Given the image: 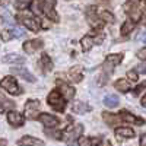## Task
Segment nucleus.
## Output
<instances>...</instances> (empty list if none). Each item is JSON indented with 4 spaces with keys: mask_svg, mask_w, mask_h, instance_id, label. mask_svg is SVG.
<instances>
[{
    "mask_svg": "<svg viewBox=\"0 0 146 146\" xmlns=\"http://www.w3.org/2000/svg\"><path fill=\"white\" fill-rule=\"evenodd\" d=\"M47 102L50 104V105L56 110V111H58V113L64 111V108H66V98H64V96L60 94L58 91H53V92L48 94Z\"/></svg>",
    "mask_w": 146,
    "mask_h": 146,
    "instance_id": "obj_1",
    "label": "nucleus"
},
{
    "mask_svg": "<svg viewBox=\"0 0 146 146\" xmlns=\"http://www.w3.org/2000/svg\"><path fill=\"white\" fill-rule=\"evenodd\" d=\"M0 86H2L5 91H7L9 94H12V95H21V92H22L18 82H16V79L13 76L3 78L2 80H0Z\"/></svg>",
    "mask_w": 146,
    "mask_h": 146,
    "instance_id": "obj_2",
    "label": "nucleus"
},
{
    "mask_svg": "<svg viewBox=\"0 0 146 146\" xmlns=\"http://www.w3.org/2000/svg\"><path fill=\"white\" fill-rule=\"evenodd\" d=\"M123 60V54L118 53V54H110L107 58H105V63H104V72H107V76H111L113 73V69L121 63Z\"/></svg>",
    "mask_w": 146,
    "mask_h": 146,
    "instance_id": "obj_3",
    "label": "nucleus"
},
{
    "mask_svg": "<svg viewBox=\"0 0 146 146\" xmlns=\"http://www.w3.org/2000/svg\"><path fill=\"white\" fill-rule=\"evenodd\" d=\"M38 113H40V102L35 101V100L27 101L25 108H23V115L29 120H34V118L38 117Z\"/></svg>",
    "mask_w": 146,
    "mask_h": 146,
    "instance_id": "obj_4",
    "label": "nucleus"
},
{
    "mask_svg": "<svg viewBox=\"0 0 146 146\" xmlns=\"http://www.w3.org/2000/svg\"><path fill=\"white\" fill-rule=\"evenodd\" d=\"M124 7H126V10H129L133 22L140 19V0H129L124 5Z\"/></svg>",
    "mask_w": 146,
    "mask_h": 146,
    "instance_id": "obj_5",
    "label": "nucleus"
},
{
    "mask_svg": "<svg viewBox=\"0 0 146 146\" xmlns=\"http://www.w3.org/2000/svg\"><path fill=\"white\" fill-rule=\"evenodd\" d=\"M54 5H56L54 0H47L45 3H42V12L47 15V18H50L51 21L57 22L58 21V16H57L56 10H54Z\"/></svg>",
    "mask_w": 146,
    "mask_h": 146,
    "instance_id": "obj_6",
    "label": "nucleus"
},
{
    "mask_svg": "<svg viewBox=\"0 0 146 146\" xmlns=\"http://www.w3.org/2000/svg\"><path fill=\"white\" fill-rule=\"evenodd\" d=\"M57 86H58V92L62 94L66 100H72L75 96V89H73L69 83L63 82V80H57Z\"/></svg>",
    "mask_w": 146,
    "mask_h": 146,
    "instance_id": "obj_7",
    "label": "nucleus"
},
{
    "mask_svg": "<svg viewBox=\"0 0 146 146\" xmlns=\"http://www.w3.org/2000/svg\"><path fill=\"white\" fill-rule=\"evenodd\" d=\"M38 118L41 123L47 127V129H53V127H56L57 124H58V120H57V117H54V115H51V114H47V113H44V114H40Z\"/></svg>",
    "mask_w": 146,
    "mask_h": 146,
    "instance_id": "obj_8",
    "label": "nucleus"
},
{
    "mask_svg": "<svg viewBox=\"0 0 146 146\" xmlns=\"http://www.w3.org/2000/svg\"><path fill=\"white\" fill-rule=\"evenodd\" d=\"M86 18H88V22H89V25L96 28V29H100L102 28V21L98 19V16L95 15V7H88L86 10Z\"/></svg>",
    "mask_w": 146,
    "mask_h": 146,
    "instance_id": "obj_9",
    "label": "nucleus"
},
{
    "mask_svg": "<svg viewBox=\"0 0 146 146\" xmlns=\"http://www.w3.org/2000/svg\"><path fill=\"white\" fill-rule=\"evenodd\" d=\"M82 131H83V126L82 124H75V126L69 127L67 131H66V140L73 142V139H78L82 135Z\"/></svg>",
    "mask_w": 146,
    "mask_h": 146,
    "instance_id": "obj_10",
    "label": "nucleus"
},
{
    "mask_svg": "<svg viewBox=\"0 0 146 146\" xmlns=\"http://www.w3.org/2000/svg\"><path fill=\"white\" fill-rule=\"evenodd\" d=\"M41 47H42V41H41V40L25 41V42H23V51L28 53V54H32V53H35L36 50H40Z\"/></svg>",
    "mask_w": 146,
    "mask_h": 146,
    "instance_id": "obj_11",
    "label": "nucleus"
},
{
    "mask_svg": "<svg viewBox=\"0 0 146 146\" xmlns=\"http://www.w3.org/2000/svg\"><path fill=\"white\" fill-rule=\"evenodd\" d=\"M18 145L19 146H44V142L32 136H23L18 140Z\"/></svg>",
    "mask_w": 146,
    "mask_h": 146,
    "instance_id": "obj_12",
    "label": "nucleus"
},
{
    "mask_svg": "<svg viewBox=\"0 0 146 146\" xmlns=\"http://www.w3.org/2000/svg\"><path fill=\"white\" fill-rule=\"evenodd\" d=\"M7 121L10 126L13 127H21L23 124V117L18 111H9L7 113Z\"/></svg>",
    "mask_w": 146,
    "mask_h": 146,
    "instance_id": "obj_13",
    "label": "nucleus"
},
{
    "mask_svg": "<svg viewBox=\"0 0 146 146\" xmlns=\"http://www.w3.org/2000/svg\"><path fill=\"white\" fill-rule=\"evenodd\" d=\"M19 19L22 21L23 25H25L28 29H31V31L36 32V31L40 29V22L38 21H35L32 18H28V16H22V15H19Z\"/></svg>",
    "mask_w": 146,
    "mask_h": 146,
    "instance_id": "obj_14",
    "label": "nucleus"
},
{
    "mask_svg": "<svg viewBox=\"0 0 146 146\" xmlns=\"http://www.w3.org/2000/svg\"><path fill=\"white\" fill-rule=\"evenodd\" d=\"M120 118H121V121H129V123H136V124H143L145 121L142 120V118H137L136 115H133L131 113H127V111H121L120 113V115H118Z\"/></svg>",
    "mask_w": 146,
    "mask_h": 146,
    "instance_id": "obj_15",
    "label": "nucleus"
},
{
    "mask_svg": "<svg viewBox=\"0 0 146 146\" xmlns=\"http://www.w3.org/2000/svg\"><path fill=\"white\" fill-rule=\"evenodd\" d=\"M3 62L12 63V64H22V63H25V58L19 54H16V53H12V54H6L3 57Z\"/></svg>",
    "mask_w": 146,
    "mask_h": 146,
    "instance_id": "obj_16",
    "label": "nucleus"
},
{
    "mask_svg": "<svg viewBox=\"0 0 146 146\" xmlns=\"http://www.w3.org/2000/svg\"><path fill=\"white\" fill-rule=\"evenodd\" d=\"M69 78L72 82H80L83 78V73H82V67L80 66H73L69 72Z\"/></svg>",
    "mask_w": 146,
    "mask_h": 146,
    "instance_id": "obj_17",
    "label": "nucleus"
},
{
    "mask_svg": "<svg viewBox=\"0 0 146 146\" xmlns=\"http://www.w3.org/2000/svg\"><path fill=\"white\" fill-rule=\"evenodd\" d=\"M115 136L124 137V139L135 137V130H133V129H129V127H118V129H115Z\"/></svg>",
    "mask_w": 146,
    "mask_h": 146,
    "instance_id": "obj_18",
    "label": "nucleus"
},
{
    "mask_svg": "<svg viewBox=\"0 0 146 146\" xmlns=\"http://www.w3.org/2000/svg\"><path fill=\"white\" fill-rule=\"evenodd\" d=\"M94 44H95V38L92 35H85L83 38L80 40V45H82L83 51H89L91 48L94 47Z\"/></svg>",
    "mask_w": 146,
    "mask_h": 146,
    "instance_id": "obj_19",
    "label": "nucleus"
},
{
    "mask_svg": "<svg viewBox=\"0 0 146 146\" xmlns=\"http://www.w3.org/2000/svg\"><path fill=\"white\" fill-rule=\"evenodd\" d=\"M114 88L118 91V92H129V89H130V83H129V80H126V79H117L115 80V83H114Z\"/></svg>",
    "mask_w": 146,
    "mask_h": 146,
    "instance_id": "obj_20",
    "label": "nucleus"
},
{
    "mask_svg": "<svg viewBox=\"0 0 146 146\" xmlns=\"http://www.w3.org/2000/svg\"><path fill=\"white\" fill-rule=\"evenodd\" d=\"M72 110L75 113H78V114H83V113H89L91 111V107L86 105V104H83V102H75V104H73V107H72Z\"/></svg>",
    "mask_w": 146,
    "mask_h": 146,
    "instance_id": "obj_21",
    "label": "nucleus"
},
{
    "mask_svg": "<svg viewBox=\"0 0 146 146\" xmlns=\"http://www.w3.org/2000/svg\"><path fill=\"white\" fill-rule=\"evenodd\" d=\"M13 72L16 73V75L22 76L23 79H27L28 82H35V76L31 75L29 70H27V69H13Z\"/></svg>",
    "mask_w": 146,
    "mask_h": 146,
    "instance_id": "obj_22",
    "label": "nucleus"
},
{
    "mask_svg": "<svg viewBox=\"0 0 146 146\" xmlns=\"http://www.w3.org/2000/svg\"><path fill=\"white\" fill-rule=\"evenodd\" d=\"M102 117H104V121L107 124H110V126H114V124H117L118 121H121V118L118 117V115H114V114H110V113H104L102 114Z\"/></svg>",
    "mask_w": 146,
    "mask_h": 146,
    "instance_id": "obj_23",
    "label": "nucleus"
},
{
    "mask_svg": "<svg viewBox=\"0 0 146 146\" xmlns=\"http://www.w3.org/2000/svg\"><path fill=\"white\" fill-rule=\"evenodd\" d=\"M104 104L105 107L108 108H113V107H117L118 105V98H117V95H107L105 98H104Z\"/></svg>",
    "mask_w": 146,
    "mask_h": 146,
    "instance_id": "obj_24",
    "label": "nucleus"
},
{
    "mask_svg": "<svg viewBox=\"0 0 146 146\" xmlns=\"http://www.w3.org/2000/svg\"><path fill=\"white\" fill-rule=\"evenodd\" d=\"M41 66H42V69L47 70V72H50V70L53 69V62H51V58L48 57L47 54H42V56H41Z\"/></svg>",
    "mask_w": 146,
    "mask_h": 146,
    "instance_id": "obj_25",
    "label": "nucleus"
},
{
    "mask_svg": "<svg viewBox=\"0 0 146 146\" xmlns=\"http://www.w3.org/2000/svg\"><path fill=\"white\" fill-rule=\"evenodd\" d=\"M133 29H135V22L133 21H127V22H124L123 23V27H121V35H127V34H130Z\"/></svg>",
    "mask_w": 146,
    "mask_h": 146,
    "instance_id": "obj_26",
    "label": "nucleus"
},
{
    "mask_svg": "<svg viewBox=\"0 0 146 146\" xmlns=\"http://www.w3.org/2000/svg\"><path fill=\"white\" fill-rule=\"evenodd\" d=\"M41 6H42V0H34V2L31 3V10L34 12L35 15H40L42 12Z\"/></svg>",
    "mask_w": 146,
    "mask_h": 146,
    "instance_id": "obj_27",
    "label": "nucleus"
},
{
    "mask_svg": "<svg viewBox=\"0 0 146 146\" xmlns=\"http://www.w3.org/2000/svg\"><path fill=\"white\" fill-rule=\"evenodd\" d=\"M101 18H102V21H105L107 23H114V21H115L114 15L111 13V12H108V10H102V12H101Z\"/></svg>",
    "mask_w": 146,
    "mask_h": 146,
    "instance_id": "obj_28",
    "label": "nucleus"
},
{
    "mask_svg": "<svg viewBox=\"0 0 146 146\" xmlns=\"http://www.w3.org/2000/svg\"><path fill=\"white\" fill-rule=\"evenodd\" d=\"M79 140V146H92V140L89 137H83V136H79L78 137Z\"/></svg>",
    "mask_w": 146,
    "mask_h": 146,
    "instance_id": "obj_29",
    "label": "nucleus"
},
{
    "mask_svg": "<svg viewBox=\"0 0 146 146\" xmlns=\"http://www.w3.org/2000/svg\"><path fill=\"white\" fill-rule=\"evenodd\" d=\"M127 78H129V80H131V82H137V72H136V70H130V72L127 73Z\"/></svg>",
    "mask_w": 146,
    "mask_h": 146,
    "instance_id": "obj_30",
    "label": "nucleus"
},
{
    "mask_svg": "<svg viewBox=\"0 0 146 146\" xmlns=\"http://www.w3.org/2000/svg\"><path fill=\"white\" fill-rule=\"evenodd\" d=\"M12 35H13V36H16V38H21V36L22 35H25V34H23V29H21V28H13V29H12Z\"/></svg>",
    "mask_w": 146,
    "mask_h": 146,
    "instance_id": "obj_31",
    "label": "nucleus"
},
{
    "mask_svg": "<svg viewBox=\"0 0 146 146\" xmlns=\"http://www.w3.org/2000/svg\"><path fill=\"white\" fill-rule=\"evenodd\" d=\"M2 40H3L5 42L10 41V40H12V32H10V31H3V32H2Z\"/></svg>",
    "mask_w": 146,
    "mask_h": 146,
    "instance_id": "obj_32",
    "label": "nucleus"
},
{
    "mask_svg": "<svg viewBox=\"0 0 146 146\" xmlns=\"http://www.w3.org/2000/svg\"><path fill=\"white\" fill-rule=\"evenodd\" d=\"M137 56H139V58H142V60H146V47L143 48V50H140V51L137 53Z\"/></svg>",
    "mask_w": 146,
    "mask_h": 146,
    "instance_id": "obj_33",
    "label": "nucleus"
},
{
    "mask_svg": "<svg viewBox=\"0 0 146 146\" xmlns=\"http://www.w3.org/2000/svg\"><path fill=\"white\" fill-rule=\"evenodd\" d=\"M143 88H146V82H143V83H140V85H139V86H137V88L135 89V94L137 95V94H139V92H140V91H142Z\"/></svg>",
    "mask_w": 146,
    "mask_h": 146,
    "instance_id": "obj_34",
    "label": "nucleus"
},
{
    "mask_svg": "<svg viewBox=\"0 0 146 146\" xmlns=\"http://www.w3.org/2000/svg\"><path fill=\"white\" fill-rule=\"evenodd\" d=\"M137 72H140V73H146V64H145V63L139 64V67H137Z\"/></svg>",
    "mask_w": 146,
    "mask_h": 146,
    "instance_id": "obj_35",
    "label": "nucleus"
},
{
    "mask_svg": "<svg viewBox=\"0 0 146 146\" xmlns=\"http://www.w3.org/2000/svg\"><path fill=\"white\" fill-rule=\"evenodd\" d=\"M140 146H146V133L140 136Z\"/></svg>",
    "mask_w": 146,
    "mask_h": 146,
    "instance_id": "obj_36",
    "label": "nucleus"
},
{
    "mask_svg": "<svg viewBox=\"0 0 146 146\" xmlns=\"http://www.w3.org/2000/svg\"><path fill=\"white\" fill-rule=\"evenodd\" d=\"M140 104L143 105V107H146V94L142 96V100H140Z\"/></svg>",
    "mask_w": 146,
    "mask_h": 146,
    "instance_id": "obj_37",
    "label": "nucleus"
},
{
    "mask_svg": "<svg viewBox=\"0 0 146 146\" xmlns=\"http://www.w3.org/2000/svg\"><path fill=\"white\" fill-rule=\"evenodd\" d=\"M6 145H7V142L5 139H0V146H6Z\"/></svg>",
    "mask_w": 146,
    "mask_h": 146,
    "instance_id": "obj_38",
    "label": "nucleus"
},
{
    "mask_svg": "<svg viewBox=\"0 0 146 146\" xmlns=\"http://www.w3.org/2000/svg\"><path fill=\"white\" fill-rule=\"evenodd\" d=\"M7 5V0H0V6H5Z\"/></svg>",
    "mask_w": 146,
    "mask_h": 146,
    "instance_id": "obj_39",
    "label": "nucleus"
},
{
    "mask_svg": "<svg viewBox=\"0 0 146 146\" xmlns=\"http://www.w3.org/2000/svg\"><path fill=\"white\" fill-rule=\"evenodd\" d=\"M139 40H142V41H145V42H146V35H145V36H142V38H139Z\"/></svg>",
    "mask_w": 146,
    "mask_h": 146,
    "instance_id": "obj_40",
    "label": "nucleus"
},
{
    "mask_svg": "<svg viewBox=\"0 0 146 146\" xmlns=\"http://www.w3.org/2000/svg\"><path fill=\"white\" fill-rule=\"evenodd\" d=\"M104 146H111V145H110V143H108V142H107V143H105V145H104Z\"/></svg>",
    "mask_w": 146,
    "mask_h": 146,
    "instance_id": "obj_41",
    "label": "nucleus"
}]
</instances>
